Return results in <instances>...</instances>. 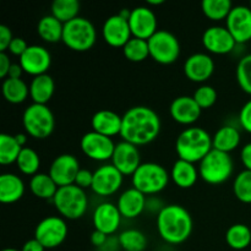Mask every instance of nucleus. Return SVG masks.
Wrapping results in <instances>:
<instances>
[{"instance_id":"obj_53","label":"nucleus","mask_w":251,"mask_h":251,"mask_svg":"<svg viewBox=\"0 0 251 251\" xmlns=\"http://www.w3.org/2000/svg\"><path fill=\"white\" fill-rule=\"evenodd\" d=\"M2 251H20V250H16V249H12V248H7V249H4Z\"/></svg>"},{"instance_id":"obj_51","label":"nucleus","mask_w":251,"mask_h":251,"mask_svg":"<svg viewBox=\"0 0 251 251\" xmlns=\"http://www.w3.org/2000/svg\"><path fill=\"white\" fill-rule=\"evenodd\" d=\"M15 137H16L17 142H19L20 145H21L22 147H25V145H26L27 142V136L25 134H16L15 135Z\"/></svg>"},{"instance_id":"obj_54","label":"nucleus","mask_w":251,"mask_h":251,"mask_svg":"<svg viewBox=\"0 0 251 251\" xmlns=\"http://www.w3.org/2000/svg\"><path fill=\"white\" fill-rule=\"evenodd\" d=\"M249 6H250V9H251V1H250V5H249Z\"/></svg>"},{"instance_id":"obj_11","label":"nucleus","mask_w":251,"mask_h":251,"mask_svg":"<svg viewBox=\"0 0 251 251\" xmlns=\"http://www.w3.org/2000/svg\"><path fill=\"white\" fill-rule=\"evenodd\" d=\"M115 145L112 137L104 136L96 131H88L81 137V151L90 159L97 162H105L112 159Z\"/></svg>"},{"instance_id":"obj_5","label":"nucleus","mask_w":251,"mask_h":251,"mask_svg":"<svg viewBox=\"0 0 251 251\" xmlns=\"http://www.w3.org/2000/svg\"><path fill=\"white\" fill-rule=\"evenodd\" d=\"M53 203L61 217L75 221L85 216L88 208V198L83 189L73 184L59 188Z\"/></svg>"},{"instance_id":"obj_23","label":"nucleus","mask_w":251,"mask_h":251,"mask_svg":"<svg viewBox=\"0 0 251 251\" xmlns=\"http://www.w3.org/2000/svg\"><path fill=\"white\" fill-rule=\"evenodd\" d=\"M146 195H144L137 189L130 188L119 196L117 206L122 217L132 220L139 217L146 210Z\"/></svg>"},{"instance_id":"obj_4","label":"nucleus","mask_w":251,"mask_h":251,"mask_svg":"<svg viewBox=\"0 0 251 251\" xmlns=\"http://www.w3.org/2000/svg\"><path fill=\"white\" fill-rule=\"evenodd\" d=\"M171 174L163 166L154 162L141 163L137 171L132 174V188L141 191L144 195H156L167 188Z\"/></svg>"},{"instance_id":"obj_50","label":"nucleus","mask_w":251,"mask_h":251,"mask_svg":"<svg viewBox=\"0 0 251 251\" xmlns=\"http://www.w3.org/2000/svg\"><path fill=\"white\" fill-rule=\"evenodd\" d=\"M22 73H24V70H22V68H21V65H20V64H12L11 68H10V71H9V75H7V77H10V78H21Z\"/></svg>"},{"instance_id":"obj_28","label":"nucleus","mask_w":251,"mask_h":251,"mask_svg":"<svg viewBox=\"0 0 251 251\" xmlns=\"http://www.w3.org/2000/svg\"><path fill=\"white\" fill-rule=\"evenodd\" d=\"M240 144V132L239 130L232 125H225L220 127L216 131V134L212 136V145L213 149L217 151L229 152L234 151Z\"/></svg>"},{"instance_id":"obj_26","label":"nucleus","mask_w":251,"mask_h":251,"mask_svg":"<svg viewBox=\"0 0 251 251\" xmlns=\"http://www.w3.org/2000/svg\"><path fill=\"white\" fill-rule=\"evenodd\" d=\"M25 194V184L19 176L4 173L0 176V201L14 203L21 200Z\"/></svg>"},{"instance_id":"obj_7","label":"nucleus","mask_w":251,"mask_h":251,"mask_svg":"<svg viewBox=\"0 0 251 251\" xmlns=\"http://www.w3.org/2000/svg\"><path fill=\"white\" fill-rule=\"evenodd\" d=\"M97 32L92 22L85 17H76L64 25L63 43L74 51H87L95 46Z\"/></svg>"},{"instance_id":"obj_2","label":"nucleus","mask_w":251,"mask_h":251,"mask_svg":"<svg viewBox=\"0 0 251 251\" xmlns=\"http://www.w3.org/2000/svg\"><path fill=\"white\" fill-rule=\"evenodd\" d=\"M157 230L159 237L168 244H181L191 235L193 218L183 206L167 205L157 215Z\"/></svg>"},{"instance_id":"obj_39","label":"nucleus","mask_w":251,"mask_h":251,"mask_svg":"<svg viewBox=\"0 0 251 251\" xmlns=\"http://www.w3.org/2000/svg\"><path fill=\"white\" fill-rule=\"evenodd\" d=\"M233 191L238 200L244 203H251V171L244 169L235 176Z\"/></svg>"},{"instance_id":"obj_45","label":"nucleus","mask_w":251,"mask_h":251,"mask_svg":"<svg viewBox=\"0 0 251 251\" xmlns=\"http://www.w3.org/2000/svg\"><path fill=\"white\" fill-rule=\"evenodd\" d=\"M28 47L29 46L27 44V42L25 41L24 38H21V37H14V39H12L11 44H10V47L7 50H9L12 55L21 56L22 54L27 50V48H28Z\"/></svg>"},{"instance_id":"obj_25","label":"nucleus","mask_w":251,"mask_h":251,"mask_svg":"<svg viewBox=\"0 0 251 251\" xmlns=\"http://www.w3.org/2000/svg\"><path fill=\"white\" fill-rule=\"evenodd\" d=\"M199 168L190 162L176 159L171 171V179L180 189H190L199 179Z\"/></svg>"},{"instance_id":"obj_29","label":"nucleus","mask_w":251,"mask_h":251,"mask_svg":"<svg viewBox=\"0 0 251 251\" xmlns=\"http://www.w3.org/2000/svg\"><path fill=\"white\" fill-rule=\"evenodd\" d=\"M64 24L53 15H46L37 25V33L47 43H58L63 41Z\"/></svg>"},{"instance_id":"obj_17","label":"nucleus","mask_w":251,"mask_h":251,"mask_svg":"<svg viewBox=\"0 0 251 251\" xmlns=\"http://www.w3.org/2000/svg\"><path fill=\"white\" fill-rule=\"evenodd\" d=\"M202 44L210 53L225 55L234 50L237 42L227 27L211 26L203 32Z\"/></svg>"},{"instance_id":"obj_44","label":"nucleus","mask_w":251,"mask_h":251,"mask_svg":"<svg viewBox=\"0 0 251 251\" xmlns=\"http://www.w3.org/2000/svg\"><path fill=\"white\" fill-rule=\"evenodd\" d=\"M14 36H12L11 29L5 25H0V53H4L9 49Z\"/></svg>"},{"instance_id":"obj_35","label":"nucleus","mask_w":251,"mask_h":251,"mask_svg":"<svg viewBox=\"0 0 251 251\" xmlns=\"http://www.w3.org/2000/svg\"><path fill=\"white\" fill-rule=\"evenodd\" d=\"M80 2L77 0H55L51 4V15L64 25L78 17Z\"/></svg>"},{"instance_id":"obj_30","label":"nucleus","mask_w":251,"mask_h":251,"mask_svg":"<svg viewBox=\"0 0 251 251\" xmlns=\"http://www.w3.org/2000/svg\"><path fill=\"white\" fill-rule=\"evenodd\" d=\"M59 186L49 174L37 173L29 180V190L36 198L43 200H53Z\"/></svg>"},{"instance_id":"obj_34","label":"nucleus","mask_w":251,"mask_h":251,"mask_svg":"<svg viewBox=\"0 0 251 251\" xmlns=\"http://www.w3.org/2000/svg\"><path fill=\"white\" fill-rule=\"evenodd\" d=\"M233 9L230 0H203L201 2V10L203 15L211 21H222L227 20L228 15Z\"/></svg>"},{"instance_id":"obj_24","label":"nucleus","mask_w":251,"mask_h":251,"mask_svg":"<svg viewBox=\"0 0 251 251\" xmlns=\"http://www.w3.org/2000/svg\"><path fill=\"white\" fill-rule=\"evenodd\" d=\"M123 117L118 113L109 109L98 110L93 114L91 119L93 131L102 134L104 136L113 137L115 135H120L122 131Z\"/></svg>"},{"instance_id":"obj_49","label":"nucleus","mask_w":251,"mask_h":251,"mask_svg":"<svg viewBox=\"0 0 251 251\" xmlns=\"http://www.w3.org/2000/svg\"><path fill=\"white\" fill-rule=\"evenodd\" d=\"M44 250H46V248H44L43 245L36 239V238L27 240L21 249V251H44Z\"/></svg>"},{"instance_id":"obj_41","label":"nucleus","mask_w":251,"mask_h":251,"mask_svg":"<svg viewBox=\"0 0 251 251\" xmlns=\"http://www.w3.org/2000/svg\"><path fill=\"white\" fill-rule=\"evenodd\" d=\"M193 97L201 109H208L217 102V91L212 86L202 85L195 91Z\"/></svg>"},{"instance_id":"obj_33","label":"nucleus","mask_w":251,"mask_h":251,"mask_svg":"<svg viewBox=\"0 0 251 251\" xmlns=\"http://www.w3.org/2000/svg\"><path fill=\"white\" fill-rule=\"evenodd\" d=\"M24 147L17 142L15 135H0V163L2 166L16 163Z\"/></svg>"},{"instance_id":"obj_31","label":"nucleus","mask_w":251,"mask_h":251,"mask_svg":"<svg viewBox=\"0 0 251 251\" xmlns=\"http://www.w3.org/2000/svg\"><path fill=\"white\" fill-rule=\"evenodd\" d=\"M1 88L4 98L12 104L25 102L29 96V87L22 78H5Z\"/></svg>"},{"instance_id":"obj_42","label":"nucleus","mask_w":251,"mask_h":251,"mask_svg":"<svg viewBox=\"0 0 251 251\" xmlns=\"http://www.w3.org/2000/svg\"><path fill=\"white\" fill-rule=\"evenodd\" d=\"M92 183H93V173L88 169H83L81 168L80 172L77 173L75 179V185H77L78 188L81 189H87V188H92Z\"/></svg>"},{"instance_id":"obj_13","label":"nucleus","mask_w":251,"mask_h":251,"mask_svg":"<svg viewBox=\"0 0 251 251\" xmlns=\"http://www.w3.org/2000/svg\"><path fill=\"white\" fill-rule=\"evenodd\" d=\"M129 26L131 34L135 38L149 41L158 29L157 16L153 10L147 6H136L131 10L129 17Z\"/></svg>"},{"instance_id":"obj_47","label":"nucleus","mask_w":251,"mask_h":251,"mask_svg":"<svg viewBox=\"0 0 251 251\" xmlns=\"http://www.w3.org/2000/svg\"><path fill=\"white\" fill-rule=\"evenodd\" d=\"M108 242V235L104 233L100 232V230H93V233L91 234V243H92L93 247L96 248H103Z\"/></svg>"},{"instance_id":"obj_10","label":"nucleus","mask_w":251,"mask_h":251,"mask_svg":"<svg viewBox=\"0 0 251 251\" xmlns=\"http://www.w3.org/2000/svg\"><path fill=\"white\" fill-rule=\"evenodd\" d=\"M68 232V225L63 217L48 216L37 225L34 229V238L46 249H54L65 242Z\"/></svg>"},{"instance_id":"obj_8","label":"nucleus","mask_w":251,"mask_h":251,"mask_svg":"<svg viewBox=\"0 0 251 251\" xmlns=\"http://www.w3.org/2000/svg\"><path fill=\"white\" fill-rule=\"evenodd\" d=\"M22 124L27 135L37 140L48 139L55 127L54 114L46 104L32 103L25 109Z\"/></svg>"},{"instance_id":"obj_27","label":"nucleus","mask_w":251,"mask_h":251,"mask_svg":"<svg viewBox=\"0 0 251 251\" xmlns=\"http://www.w3.org/2000/svg\"><path fill=\"white\" fill-rule=\"evenodd\" d=\"M55 90V83L53 77L48 74L36 76L32 78L29 83V97L33 103L37 104H46L51 100Z\"/></svg>"},{"instance_id":"obj_14","label":"nucleus","mask_w":251,"mask_h":251,"mask_svg":"<svg viewBox=\"0 0 251 251\" xmlns=\"http://www.w3.org/2000/svg\"><path fill=\"white\" fill-rule=\"evenodd\" d=\"M80 162L74 154L64 153L55 157L49 167V176L59 188L75 184V179L80 172Z\"/></svg>"},{"instance_id":"obj_52","label":"nucleus","mask_w":251,"mask_h":251,"mask_svg":"<svg viewBox=\"0 0 251 251\" xmlns=\"http://www.w3.org/2000/svg\"><path fill=\"white\" fill-rule=\"evenodd\" d=\"M147 4L152 5V6H158V5L164 4V0H147Z\"/></svg>"},{"instance_id":"obj_40","label":"nucleus","mask_w":251,"mask_h":251,"mask_svg":"<svg viewBox=\"0 0 251 251\" xmlns=\"http://www.w3.org/2000/svg\"><path fill=\"white\" fill-rule=\"evenodd\" d=\"M237 81L240 88L251 96V54L243 56L238 63Z\"/></svg>"},{"instance_id":"obj_22","label":"nucleus","mask_w":251,"mask_h":251,"mask_svg":"<svg viewBox=\"0 0 251 251\" xmlns=\"http://www.w3.org/2000/svg\"><path fill=\"white\" fill-rule=\"evenodd\" d=\"M201 112L202 109L200 105L190 96L176 97L169 107L172 119L183 125H191L198 122L201 117Z\"/></svg>"},{"instance_id":"obj_19","label":"nucleus","mask_w":251,"mask_h":251,"mask_svg":"<svg viewBox=\"0 0 251 251\" xmlns=\"http://www.w3.org/2000/svg\"><path fill=\"white\" fill-rule=\"evenodd\" d=\"M112 164L123 174L131 176L141 166V156L137 146L126 141H120L115 145Z\"/></svg>"},{"instance_id":"obj_48","label":"nucleus","mask_w":251,"mask_h":251,"mask_svg":"<svg viewBox=\"0 0 251 251\" xmlns=\"http://www.w3.org/2000/svg\"><path fill=\"white\" fill-rule=\"evenodd\" d=\"M240 159L247 171H251V142L245 145L240 151Z\"/></svg>"},{"instance_id":"obj_16","label":"nucleus","mask_w":251,"mask_h":251,"mask_svg":"<svg viewBox=\"0 0 251 251\" xmlns=\"http://www.w3.org/2000/svg\"><path fill=\"white\" fill-rule=\"evenodd\" d=\"M228 31L232 33L237 44L247 43L251 41V9L245 5L233 6L227 20Z\"/></svg>"},{"instance_id":"obj_3","label":"nucleus","mask_w":251,"mask_h":251,"mask_svg":"<svg viewBox=\"0 0 251 251\" xmlns=\"http://www.w3.org/2000/svg\"><path fill=\"white\" fill-rule=\"evenodd\" d=\"M212 149V136L202 127H188L176 137V151L179 159L190 163H200Z\"/></svg>"},{"instance_id":"obj_46","label":"nucleus","mask_w":251,"mask_h":251,"mask_svg":"<svg viewBox=\"0 0 251 251\" xmlns=\"http://www.w3.org/2000/svg\"><path fill=\"white\" fill-rule=\"evenodd\" d=\"M11 65L12 64L11 61H10V58L6 54V51L0 53V77L4 78V80L7 77Z\"/></svg>"},{"instance_id":"obj_6","label":"nucleus","mask_w":251,"mask_h":251,"mask_svg":"<svg viewBox=\"0 0 251 251\" xmlns=\"http://www.w3.org/2000/svg\"><path fill=\"white\" fill-rule=\"evenodd\" d=\"M233 169L234 166L230 154L212 149L199 163V176L207 184L220 185L232 176Z\"/></svg>"},{"instance_id":"obj_43","label":"nucleus","mask_w":251,"mask_h":251,"mask_svg":"<svg viewBox=\"0 0 251 251\" xmlns=\"http://www.w3.org/2000/svg\"><path fill=\"white\" fill-rule=\"evenodd\" d=\"M239 123L245 131L251 134V100H248L240 109Z\"/></svg>"},{"instance_id":"obj_36","label":"nucleus","mask_w":251,"mask_h":251,"mask_svg":"<svg viewBox=\"0 0 251 251\" xmlns=\"http://www.w3.org/2000/svg\"><path fill=\"white\" fill-rule=\"evenodd\" d=\"M118 243L124 251H144L147 248L146 235L137 229H126L120 233Z\"/></svg>"},{"instance_id":"obj_12","label":"nucleus","mask_w":251,"mask_h":251,"mask_svg":"<svg viewBox=\"0 0 251 251\" xmlns=\"http://www.w3.org/2000/svg\"><path fill=\"white\" fill-rule=\"evenodd\" d=\"M124 176L110 164H103L93 172L92 191L98 196L114 195L123 185Z\"/></svg>"},{"instance_id":"obj_18","label":"nucleus","mask_w":251,"mask_h":251,"mask_svg":"<svg viewBox=\"0 0 251 251\" xmlns=\"http://www.w3.org/2000/svg\"><path fill=\"white\" fill-rule=\"evenodd\" d=\"M103 39L114 48H122L132 38L129 21L119 14L108 17L102 27Z\"/></svg>"},{"instance_id":"obj_37","label":"nucleus","mask_w":251,"mask_h":251,"mask_svg":"<svg viewBox=\"0 0 251 251\" xmlns=\"http://www.w3.org/2000/svg\"><path fill=\"white\" fill-rule=\"evenodd\" d=\"M123 54L125 59L132 63H141L146 60L150 56L149 42L141 38L132 37L124 47H123Z\"/></svg>"},{"instance_id":"obj_20","label":"nucleus","mask_w":251,"mask_h":251,"mask_svg":"<svg viewBox=\"0 0 251 251\" xmlns=\"http://www.w3.org/2000/svg\"><path fill=\"white\" fill-rule=\"evenodd\" d=\"M122 218L117 205L112 202H102L95 208L92 222L96 230H100L107 235H112L120 227Z\"/></svg>"},{"instance_id":"obj_15","label":"nucleus","mask_w":251,"mask_h":251,"mask_svg":"<svg viewBox=\"0 0 251 251\" xmlns=\"http://www.w3.org/2000/svg\"><path fill=\"white\" fill-rule=\"evenodd\" d=\"M20 65L24 73L32 76H39L47 74L51 65V55L44 47L33 44L20 56Z\"/></svg>"},{"instance_id":"obj_21","label":"nucleus","mask_w":251,"mask_h":251,"mask_svg":"<svg viewBox=\"0 0 251 251\" xmlns=\"http://www.w3.org/2000/svg\"><path fill=\"white\" fill-rule=\"evenodd\" d=\"M215 71V61L208 54L195 53L189 56L184 64V73L190 81L196 83L206 82Z\"/></svg>"},{"instance_id":"obj_9","label":"nucleus","mask_w":251,"mask_h":251,"mask_svg":"<svg viewBox=\"0 0 251 251\" xmlns=\"http://www.w3.org/2000/svg\"><path fill=\"white\" fill-rule=\"evenodd\" d=\"M150 56L162 65H169L178 60L180 55V43L172 32L158 29L149 39Z\"/></svg>"},{"instance_id":"obj_32","label":"nucleus","mask_w":251,"mask_h":251,"mask_svg":"<svg viewBox=\"0 0 251 251\" xmlns=\"http://www.w3.org/2000/svg\"><path fill=\"white\" fill-rule=\"evenodd\" d=\"M226 242L232 249L244 250L251 243V230L243 223H235L228 228L226 233Z\"/></svg>"},{"instance_id":"obj_38","label":"nucleus","mask_w":251,"mask_h":251,"mask_svg":"<svg viewBox=\"0 0 251 251\" xmlns=\"http://www.w3.org/2000/svg\"><path fill=\"white\" fill-rule=\"evenodd\" d=\"M17 168L25 176H36L41 166V158L38 153L31 147H24L16 161Z\"/></svg>"},{"instance_id":"obj_1","label":"nucleus","mask_w":251,"mask_h":251,"mask_svg":"<svg viewBox=\"0 0 251 251\" xmlns=\"http://www.w3.org/2000/svg\"><path fill=\"white\" fill-rule=\"evenodd\" d=\"M161 118L152 108L136 105L127 109L123 115L120 136L135 146L151 144L161 132Z\"/></svg>"}]
</instances>
